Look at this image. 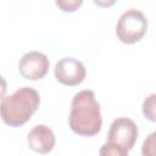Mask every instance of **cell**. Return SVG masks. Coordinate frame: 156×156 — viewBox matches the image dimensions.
<instances>
[{
	"label": "cell",
	"instance_id": "obj_3",
	"mask_svg": "<svg viewBox=\"0 0 156 156\" xmlns=\"http://www.w3.org/2000/svg\"><path fill=\"white\" fill-rule=\"evenodd\" d=\"M138 139V127L130 118H116L108 129L107 141L101 146V156H127Z\"/></svg>",
	"mask_w": 156,
	"mask_h": 156
},
{
	"label": "cell",
	"instance_id": "obj_11",
	"mask_svg": "<svg viewBox=\"0 0 156 156\" xmlns=\"http://www.w3.org/2000/svg\"><path fill=\"white\" fill-rule=\"evenodd\" d=\"M94 4L99 7H102V9H107V7H111L112 5H115V2L117 0H93Z\"/></svg>",
	"mask_w": 156,
	"mask_h": 156
},
{
	"label": "cell",
	"instance_id": "obj_6",
	"mask_svg": "<svg viewBox=\"0 0 156 156\" xmlns=\"http://www.w3.org/2000/svg\"><path fill=\"white\" fill-rule=\"evenodd\" d=\"M49 58L40 51H28L18 61L20 74L29 80H39L44 78L49 71Z\"/></svg>",
	"mask_w": 156,
	"mask_h": 156
},
{
	"label": "cell",
	"instance_id": "obj_10",
	"mask_svg": "<svg viewBox=\"0 0 156 156\" xmlns=\"http://www.w3.org/2000/svg\"><path fill=\"white\" fill-rule=\"evenodd\" d=\"M55 2L62 12H74L82 6L83 0H55Z\"/></svg>",
	"mask_w": 156,
	"mask_h": 156
},
{
	"label": "cell",
	"instance_id": "obj_9",
	"mask_svg": "<svg viewBox=\"0 0 156 156\" xmlns=\"http://www.w3.org/2000/svg\"><path fill=\"white\" fill-rule=\"evenodd\" d=\"M141 154L144 156H156V130L150 133L144 140Z\"/></svg>",
	"mask_w": 156,
	"mask_h": 156
},
{
	"label": "cell",
	"instance_id": "obj_8",
	"mask_svg": "<svg viewBox=\"0 0 156 156\" xmlns=\"http://www.w3.org/2000/svg\"><path fill=\"white\" fill-rule=\"evenodd\" d=\"M141 111L146 119L156 122V94H151L145 98V100L143 101Z\"/></svg>",
	"mask_w": 156,
	"mask_h": 156
},
{
	"label": "cell",
	"instance_id": "obj_7",
	"mask_svg": "<svg viewBox=\"0 0 156 156\" xmlns=\"http://www.w3.org/2000/svg\"><path fill=\"white\" fill-rule=\"evenodd\" d=\"M55 141L56 139L54 132L45 124H38L33 127L27 135L29 149L39 154L50 152L55 146Z\"/></svg>",
	"mask_w": 156,
	"mask_h": 156
},
{
	"label": "cell",
	"instance_id": "obj_5",
	"mask_svg": "<svg viewBox=\"0 0 156 156\" xmlns=\"http://www.w3.org/2000/svg\"><path fill=\"white\" fill-rule=\"evenodd\" d=\"M54 74L58 83L67 87H74L85 79L87 71L79 60L73 57H63L56 62Z\"/></svg>",
	"mask_w": 156,
	"mask_h": 156
},
{
	"label": "cell",
	"instance_id": "obj_2",
	"mask_svg": "<svg viewBox=\"0 0 156 156\" xmlns=\"http://www.w3.org/2000/svg\"><path fill=\"white\" fill-rule=\"evenodd\" d=\"M39 104L40 95L35 89L30 87L20 88L1 99V119L10 127H21L30 119Z\"/></svg>",
	"mask_w": 156,
	"mask_h": 156
},
{
	"label": "cell",
	"instance_id": "obj_1",
	"mask_svg": "<svg viewBox=\"0 0 156 156\" xmlns=\"http://www.w3.org/2000/svg\"><path fill=\"white\" fill-rule=\"evenodd\" d=\"M68 126L80 136H93L101 130L102 118L100 104L96 101L93 90L84 89L73 96L68 116Z\"/></svg>",
	"mask_w": 156,
	"mask_h": 156
},
{
	"label": "cell",
	"instance_id": "obj_4",
	"mask_svg": "<svg viewBox=\"0 0 156 156\" xmlns=\"http://www.w3.org/2000/svg\"><path fill=\"white\" fill-rule=\"evenodd\" d=\"M147 30V20L139 10H127L116 24V35L124 44L139 41Z\"/></svg>",
	"mask_w": 156,
	"mask_h": 156
}]
</instances>
